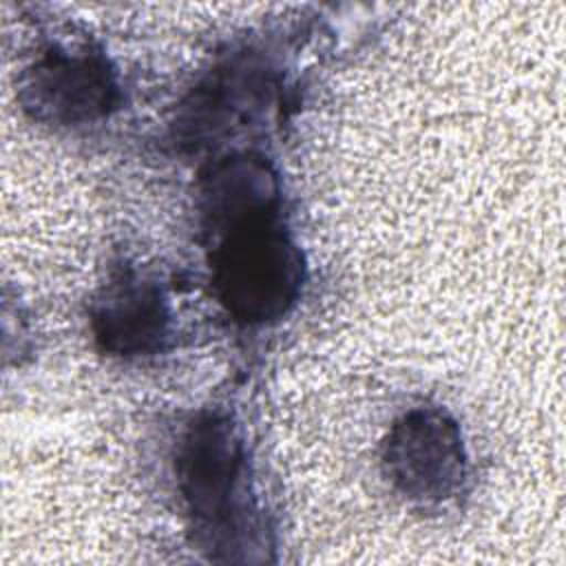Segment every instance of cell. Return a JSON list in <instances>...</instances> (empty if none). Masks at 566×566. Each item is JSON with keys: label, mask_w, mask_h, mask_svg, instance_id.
<instances>
[{"label": "cell", "mask_w": 566, "mask_h": 566, "mask_svg": "<svg viewBox=\"0 0 566 566\" xmlns=\"http://www.w3.org/2000/svg\"><path fill=\"white\" fill-rule=\"evenodd\" d=\"M117 86L104 60L91 53L51 51L33 64L24 84V104L35 117L80 124L106 115Z\"/></svg>", "instance_id": "cell-4"}, {"label": "cell", "mask_w": 566, "mask_h": 566, "mask_svg": "<svg viewBox=\"0 0 566 566\" xmlns=\"http://www.w3.org/2000/svg\"><path fill=\"white\" fill-rule=\"evenodd\" d=\"M382 467L394 489L411 502L451 500L467 478L458 422L442 409H411L394 422L382 447Z\"/></svg>", "instance_id": "cell-3"}, {"label": "cell", "mask_w": 566, "mask_h": 566, "mask_svg": "<svg viewBox=\"0 0 566 566\" xmlns=\"http://www.w3.org/2000/svg\"><path fill=\"white\" fill-rule=\"evenodd\" d=\"M206 199L221 234L210 259L219 301L243 323L281 318L298 296L303 263L279 219L276 186L232 184Z\"/></svg>", "instance_id": "cell-1"}, {"label": "cell", "mask_w": 566, "mask_h": 566, "mask_svg": "<svg viewBox=\"0 0 566 566\" xmlns=\"http://www.w3.org/2000/svg\"><path fill=\"white\" fill-rule=\"evenodd\" d=\"M181 493L199 542L210 551L248 546L254 509L241 440L226 418L208 416L190 427L179 455Z\"/></svg>", "instance_id": "cell-2"}, {"label": "cell", "mask_w": 566, "mask_h": 566, "mask_svg": "<svg viewBox=\"0 0 566 566\" xmlns=\"http://www.w3.org/2000/svg\"><path fill=\"white\" fill-rule=\"evenodd\" d=\"M168 321L161 290L133 270L115 274L93 307L97 340L119 356H142L159 349L168 334Z\"/></svg>", "instance_id": "cell-5"}]
</instances>
